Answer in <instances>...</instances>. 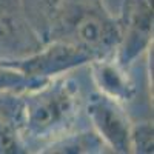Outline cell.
<instances>
[{
    "instance_id": "6da1fadb",
    "label": "cell",
    "mask_w": 154,
    "mask_h": 154,
    "mask_svg": "<svg viewBox=\"0 0 154 154\" xmlns=\"http://www.w3.org/2000/svg\"><path fill=\"white\" fill-rule=\"evenodd\" d=\"M82 105L80 85L63 74L25 93L20 116V134L25 145L26 140L28 143H49L72 131Z\"/></svg>"
},
{
    "instance_id": "7a4b0ae2",
    "label": "cell",
    "mask_w": 154,
    "mask_h": 154,
    "mask_svg": "<svg viewBox=\"0 0 154 154\" xmlns=\"http://www.w3.org/2000/svg\"><path fill=\"white\" fill-rule=\"evenodd\" d=\"M46 42L74 45L94 60L108 59L117 51L120 29L102 0H60L48 23Z\"/></svg>"
},
{
    "instance_id": "3957f363",
    "label": "cell",
    "mask_w": 154,
    "mask_h": 154,
    "mask_svg": "<svg viewBox=\"0 0 154 154\" xmlns=\"http://www.w3.org/2000/svg\"><path fill=\"white\" fill-rule=\"evenodd\" d=\"M8 65L31 79L49 80L75 68L89 65L94 59L86 51L63 42H46L35 53L20 59H3Z\"/></svg>"
},
{
    "instance_id": "277c9868",
    "label": "cell",
    "mask_w": 154,
    "mask_h": 154,
    "mask_svg": "<svg viewBox=\"0 0 154 154\" xmlns=\"http://www.w3.org/2000/svg\"><path fill=\"white\" fill-rule=\"evenodd\" d=\"M120 42L116 62L126 69L149 46L152 38V0H123L117 20Z\"/></svg>"
},
{
    "instance_id": "5b68a950",
    "label": "cell",
    "mask_w": 154,
    "mask_h": 154,
    "mask_svg": "<svg viewBox=\"0 0 154 154\" xmlns=\"http://www.w3.org/2000/svg\"><path fill=\"white\" fill-rule=\"evenodd\" d=\"M86 114L93 130L112 152L131 151V122L120 102L103 94L93 93L86 102Z\"/></svg>"
},
{
    "instance_id": "8992f818",
    "label": "cell",
    "mask_w": 154,
    "mask_h": 154,
    "mask_svg": "<svg viewBox=\"0 0 154 154\" xmlns=\"http://www.w3.org/2000/svg\"><path fill=\"white\" fill-rule=\"evenodd\" d=\"M45 45L29 23L22 0H0V59H20Z\"/></svg>"
},
{
    "instance_id": "52a82bcc",
    "label": "cell",
    "mask_w": 154,
    "mask_h": 154,
    "mask_svg": "<svg viewBox=\"0 0 154 154\" xmlns=\"http://www.w3.org/2000/svg\"><path fill=\"white\" fill-rule=\"evenodd\" d=\"M93 79L100 93H103L117 102H130L134 97L136 88L130 77L126 75L125 68H122L116 59H99L91 63Z\"/></svg>"
},
{
    "instance_id": "ba28073f",
    "label": "cell",
    "mask_w": 154,
    "mask_h": 154,
    "mask_svg": "<svg viewBox=\"0 0 154 154\" xmlns=\"http://www.w3.org/2000/svg\"><path fill=\"white\" fill-rule=\"evenodd\" d=\"M108 146L99 137L94 130L89 131H77L66 133L46 145L42 152H60V154H94V152H105Z\"/></svg>"
},
{
    "instance_id": "9c48e42d",
    "label": "cell",
    "mask_w": 154,
    "mask_h": 154,
    "mask_svg": "<svg viewBox=\"0 0 154 154\" xmlns=\"http://www.w3.org/2000/svg\"><path fill=\"white\" fill-rule=\"evenodd\" d=\"M48 80H38V79L26 77L19 69L8 65L3 59H0V93L9 91V93L25 94V93L31 91V89L42 86Z\"/></svg>"
},
{
    "instance_id": "30bf717a",
    "label": "cell",
    "mask_w": 154,
    "mask_h": 154,
    "mask_svg": "<svg viewBox=\"0 0 154 154\" xmlns=\"http://www.w3.org/2000/svg\"><path fill=\"white\" fill-rule=\"evenodd\" d=\"M60 0H22V5L26 12V17L35 32L43 38H46L48 23L53 16L56 6L59 5Z\"/></svg>"
},
{
    "instance_id": "8fae6325",
    "label": "cell",
    "mask_w": 154,
    "mask_h": 154,
    "mask_svg": "<svg viewBox=\"0 0 154 154\" xmlns=\"http://www.w3.org/2000/svg\"><path fill=\"white\" fill-rule=\"evenodd\" d=\"M20 152H28L20 134V122L11 117H0V154Z\"/></svg>"
},
{
    "instance_id": "7c38bea8",
    "label": "cell",
    "mask_w": 154,
    "mask_h": 154,
    "mask_svg": "<svg viewBox=\"0 0 154 154\" xmlns=\"http://www.w3.org/2000/svg\"><path fill=\"white\" fill-rule=\"evenodd\" d=\"M152 123L139 122L131 125V151L134 152H152Z\"/></svg>"
},
{
    "instance_id": "4fadbf2b",
    "label": "cell",
    "mask_w": 154,
    "mask_h": 154,
    "mask_svg": "<svg viewBox=\"0 0 154 154\" xmlns=\"http://www.w3.org/2000/svg\"><path fill=\"white\" fill-rule=\"evenodd\" d=\"M23 94L3 91L0 93V117H11L20 122Z\"/></svg>"
}]
</instances>
